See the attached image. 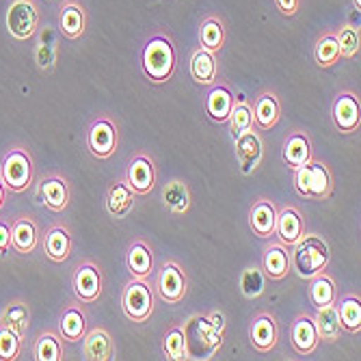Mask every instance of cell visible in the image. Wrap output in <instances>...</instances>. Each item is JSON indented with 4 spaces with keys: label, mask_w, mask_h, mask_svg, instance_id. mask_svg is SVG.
<instances>
[{
    "label": "cell",
    "mask_w": 361,
    "mask_h": 361,
    "mask_svg": "<svg viewBox=\"0 0 361 361\" xmlns=\"http://www.w3.org/2000/svg\"><path fill=\"white\" fill-rule=\"evenodd\" d=\"M331 119L338 133L353 135L361 126V104L359 95L353 91H340L331 106Z\"/></svg>",
    "instance_id": "obj_11"
},
{
    "label": "cell",
    "mask_w": 361,
    "mask_h": 361,
    "mask_svg": "<svg viewBox=\"0 0 361 361\" xmlns=\"http://www.w3.org/2000/svg\"><path fill=\"white\" fill-rule=\"evenodd\" d=\"M22 350H24V340L16 331L0 324V361H16L20 359Z\"/></svg>",
    "instance_id": "obj_43"
},
{
    "label": "cell",
    "mask_w": 361,
    "mask_h": 361,
    "mask_svg": "<svg viewBox=\"0 0 361 361\" xmlns=\"http://www.w3.org/2000/svg\"><path fill=\"white\" fill-rule=\"evenodd\" d=\"M42 243L39 223L30 214H18L11 219V249L20 255L35 253Z\"/></svg>",
    "instance_id": "obj_13"
},
{
    "label": "cell",
    "mask_w": 361,
    "mask_h": 361,
    "mask_svg": "<svg viewBox=\"0 0 361 361\" xmlns=\"http://www.w3.org/2000/svg\"><path fill=\"white\" fill-rule=\"evenodd\" d=\"M156 307V292L147 279L133 277L121 292V310L130 322L143 324L149 320Z\"/></svg>",
    "instance_id": "obj_5"
},
{
    "label": "cell",
    "mask_w": 361,
    "mask_h": 361,
    "mask_svg": "<svg viewBox=\"0 0 361 361\" xmlns=\"http://www.w3.org/2000/svg\"><path fill=\"white\" fill-rule=\"evenodd\" d=\"M283 162L290 169H297L312 160V139L305 130L294 128L283 139Z\"/></svg>",
    "instance_id": "obj_26"
},
{
    "label": "cell",
    "mask_w": 361,
    "mask_h": 361,
    "mask_svg": "<svg viewBox=\"0 0 361 361\" xmlns=\"http://www.w3.org/2000/svg\"><path fill=\"white\" fill-rule=\"evenodd\" d=\"M7 188H5V184H3V180H0V212H3V208H5V202H7Z\"/></svg>",
    "instance_id": "obj_48"
},
{
    "label": "cell",
    "mask_w": 361,
    "mask_h": 361,
    "mask_svg": "<svg viewBox=\"0 0 361 361\" xmlns=\"http://www.w3.org/2000/svg\"><path fill=\"white\" fill-rule=\"evenodd\" d=\"M192 329L190 326H184L186 329V338H195L200 340L202 344V353L204 357L202 359H210L219 353V348L223 346V340H225V334L219 331L216 326L210 322L208 316H195L192 320Z\"/></svg>",
    "instance_id": "obj_25"
},
{
    "label": "cell",
    "mask_w": 361,
    "mask_h": 361,
    "mask_svg": "<svg viewBox=\"0 0 361 361\" xmlns=\"http://www.w3.org/2000/svg\"><path fill=\"white\" fill-rule=\"evenodd\" d=\"M87 30V11L78 0H63L59 9V32L70 42H76Z\"/></svg>",
    "instance_id": "obj_24"
},
{
    "label": "cell",
    "mask_w": 361,
    "mask_h": 361,
    "mask_svg": "<svg viewBox=\"0 0 361 361\" xmlns=\"http://www.w3.org/2000/svg\"><path fill=\"white\" fill-rule=\"evenodd\" d=\"M37 44H35V63L42 72H52L56 68L59 59V39L52 28L37 30Z\"/></svg>",
    "instance_id": "obj_36"
},
{
    "label": "cell",
    "mask_w": 361,
    "mask_h": 361,
    "mask_svg": "<svg viewBox=\"0 0 361 361\" xmlns=\"http://www.w3.org/2000/svg\"><path fill=\"white\" fill-rule=\"evenodd\" d=\"M162 353L171 361H186L190 359L188 350V340H186V329L182 324L169 326V331L162 338Z\"/></svg>",
    "instance_id": "obj_39"
},
{
    "label": "cell",
    "mask_w": 361,
    "mask_h": 361,
    "mask_svg": "<svg viewBox=\"0 0 361 361\" xmlns=\"http://www.w3.org/2000/svg\"><path fill=\"white\" fill-rule=\"evenodd\" d=\"M87 310H85V303H80L78 299L76 301H70L65 303L61 316H59V324H56V331L59 336L63 338V342H70V344H76L82 340L85 331H87Z\"/></svg>",
    "instance_id": "obj_16"
},
{
    "label": "cell",
    "mask_w": 361,
    "mask_h": 361,
    "mask_svg": "<svg viewBox=\"0 0 361 361\" xmlns=\"http://www.w3.org/2000/svg\"><path fill=\"white\" fill-rule=\"evenodd\" d=\"M190 78L202 85V87H210L214 85L216 76H219V61H216V54L206 50V48H197L192 54H190Z\"/></svg>",
    "instance_id": "obj_29"
},
{
    "label": "cell",
    "mask_w": 361,
    "mask_h": 361,
    "mask_svg": "<svg viewBox=\"0 0 361 361\" xmlns=\"http://www.w3.org/2000/svg\"><path fill=\"white\" fill-rule=\"evenodd\" d=\"M253 128L257 133H269L281 119V100L275 91H259L253 97Z\"/></svg>",
    "instance_id": "obj_15"
},
{
    "label": "cell",
    "mask_w": 361,
    "mask_h": 361,
    "mask_svg": "<svg viewBox=\"0 0 361 361\" xmlns=\"http://www.w3.org/2000/svg\"><path fill=\"white\" fill-rule=\"evenodd\" d=\"M240 292L247 299H257L264 292V273L257 267H249L240 275Z\"/></svg>",
    "instance_id": "obj_44"
},
{
    "label": "cell",
    "mask_w": 361,
    "mask_h": 361,
    "mask_svg": "<svg viewBox=\"0 0 361 361\" xmlns=\"http://www.w3.org/2000/svg\"><path fill=\"white\" fill-rule=\"evenodd\" d=\"M85 143L89 154L97 160H109L111 156H115L119 147V128L115 119L109 115L95 117L87 128Z\"/></svg>",
    "instance_id": "obj_6"
},
{
    "label": "cell",
    "mask_w": 361,
    "mask_h": 361,
    "mask_svg": "<svg viewBox=\"0 0 361 361\" xmlns=\"http://www.w3.org/2000/svg\"><path fill=\"white\" fill-rule=\"evenodd\" d=\"M275 7L279 9L281 16L286 18H294L301 9V0H275Z\"/></svg>",
    "instance_id": "obj_46"
},
{
    "label": "cell",
    "mask_w": 361,
    "mask_h": 361,
    "mask_svg": "<svg viewBox=\"0 0 361 361\" xmlns=\"http://www.w3.org/2000/svg\"><path fill=\"white\" fill-rule=\"evenodd\" d=\"M0 180L9 192H26L35 182V160L26 145H11L0 158Z\"/></svg>",
    "instance_id": "obj_3"
},
{
    "label": "cell",
    "mask_w": 361,
    "mask_h": 361,
    "mask_svg": "<svg viewBox=\"0 0 361 361\" xmlns=\"http://www.w3.org/2000/svg\"><path fill=\"white\" fill-rule=\"evenodd\" d=\"M50 3H54V0H50Z\"/></svg>",
    "instance_id": "obj_50"
},
{
    "label": "cell",
    "mask_w": 361,
    "mask_h": 361,
    "mask_svg": "<svg viewBox=\"0 0 361 361\" xmlns=\"http://www.w3.org/2000/svg\"><path fill=\"white\" fill-rule=\"evenodd\" d=\"M336 39H338V46H340V56H342V59H353V56L359 54V48H361V32H359V26L344 24V26L336 32Z\"/></svg>",
    "instance_id": "obj_42"
},
{
    "label": "cell",
    "mask_w": 361,
    "mask_h": 361,
    "mask_svg": "<svg viewBox=\"0 0 361 361\" xmlns=\"http://www.w3.org/2000/svg\"><path fill=\"white\" fill-rule=\"evenodd\" d=\"M82 359L87 361H111L115 359V342L106 326L97 324L82 336Z\"/></svg>",
    "instance_id": "obj_19"
},
{
    "label": "cell",
    "mask_w": 361,
    "mask_h": 361,
    "mask_svg": "<svg viewBox=\"0 0 361 361\" xmlns=\"http://www.w3.org/2000/svg\"><path fill=\"white\" fill-rule=\"evenodd\" d=\"M162 202H165V208L171 214H186L190 210L192 204V197H190V188L188 184H184V180L173 178L165 184L162 188Z\"/></svg>",
    "instance_id": "obj_35"
},
{
    "label": "cell",
    "mask_w": 361,
    "mask_h": 361,
    "mask_svg": "<svg viewBox=\"0 0 361 361\" xmlns=\"http://www.w3.org/2000/svg\"><path fill=\"white\" fill-rule=\"evenodd\" d=\"M340 46H338V39H336V32L334 30H326L322 35L316 39V46H314V61L318 68L322 70H329L334 65L340 61Z\"/></svg>",
    "instance_id": "obj_40"
},
{
    "label": "cell",
    "mask_w": 361,
    "mask_h": 361,
    "mask_svg": "<svg viewBox=\"0 0 361 361\" xmlns=\"http://www.w3.org/2000/svg\"><path fill=\"white\" fill-rule=\"evenodd\" d=\"M200 46L210 52H221L225 46V24L216 16H208L200 24Z\"/></svg>",
    "instance_id": "obj_38"
},
{
    "label": "cell",
    "mask_w": 361,
    "mask_h": 361,
    "mask_svg": "<svg viewBox=\"0 0 361 361\" xmlns=\"http://www.w3.org/2000/svg\"><path fill=\"white\" fill-rule=\"evenodd\" d=\"M0 324L16 331L22 340H26L28 324H30V307L24 299H11L3 312H0Z\"/></svg>",
    "instance_id": "obj_32"
},
{
    "label": "cell",
    "mask_w": 361,
    "mask_h": 361,
    "mask_svg": "<svg viewBox=\"0 0 361 361\" xmlns=\"http://www.w3.org/2000/svg\"><path fill=\"white\" fill-rule=\"evenodd\" d=\"M294 190L310 202H326L334 195V173L320 160H310L305 165L292 169Z\"/></svg>",
    "instance_id": "obj_4"
},
{
    "label": "cell",
    "mask_w": 361,
    "mask_h": 361,
    "mask_svg": "<svg viewBox=\"0 0 361 361\" xmlns=\"http://www.w3.org/2000/svg\"><path fill=\"white\" fill-rule=\"evenodd\" d=\"M39 195H42V204L52 212L68 210V206L72 202V188H70L68 180L59 173H50V176L42 178Z\"/></svg>",
    "instance_id": "obj_21"
},
{
    "label": "cell",
    "mask_w": 361,
    "mask_h": 361,
    "mask_svg": "<svg viewBox=\"0 0 361 361\" xmlns=\"http://www.w3.org/2000/svg\"><path fill=\"white\" fill-rule=\"evenodd\" d=\"M206 316L210 318V322L216 326L219 331H223V334H225V326H227V324H225V316H223V312H221V310H212V312H210V314H206Z\"/></svg>",
    "instance_id": "obj_47"
},
{
    "label": "cell",
    "mask_w": 361,
    "mask_h": 361,
    "mask_svg": "<svg viewBox=\"0 0 361 361\" xmlns=\"http://www.w3.org/2000/svg\"><path fill=\"white\" fill-rule=\"evenodd\" d=\"M305 234V219L297 206L277 208V223H275V238L286 247H292Z\"/></svg>",
    "instance_id": "obj_23"
},
{
    "label": "cell",
    "mask_w": 361,
    "mask_h": 361,
    "mask_svg": "<svg viewBox=\"0 0 361 361\" xmlns=\"http://www.w3.org/2000/svg\"><path fill=\"white\" fill-rule=\"evenodd\" d=\"M234 91L229 89V85L225 82H219L210 89V93L206 95V115L210 121L214 123H227L229 119V113H232V106H234Z\"/></svg>",
    "instance_id": "obj_27"
},
{
    "label": "cell",
    "mask_w": 361,
    "mask_h": 361,
    "mask_svg": "<svg viewBox=\"0 0 361 361\" xmlns=\"http://www.w3.org/2000/svg\"><path fill=\"white\" fill-rule=\"evenodd\" d=\"M102 288H104V279H102L100 267H97L93 259H80L72 275L74 299H78L85 305H93L100 299Z\"/></svg>",
    "instance_id": "obj_9"
},
{
    "label": "cell",
    "mask_w": 361,
    "mask_h": 361,
    "mask_svg": "<svg viewBox=\"0 0 361 361\" xmlns=\"http://www.w3.org/2000/svg\"><path fill=\"white\" fill-rule=\"evenodd\" d=\"M42 245H44V253L50 262L54 264H61L70 257L72 253V247H74V240H72V232L70 227L65 223H54L46 229V234L42 238Z\"/></svg>",
    "instance_id": "obj_22"
},
{
    "label": "cell",
    "mask_w": 361,
    "mask_h": 361,
    "mask_svg": "<svg viewBox=\"0 0 361 361\" xmlns=\"http://www.w3.org/2000/svg\"><path fill=\"white\" fill-rule=\"evenodd\" d=\"M123 178L130 184V188L135 190V195H149L154 190L156 178H158L154 158L145 152H137L135 156H130Z\"/></svg>",
    "instance_id": "obj_10"
},
{
    "label": "cell",
    "mask_w": 361,
    "mask_h": 361,
    "mask_svg": "<svg viewBox=\"0 0 361 361\" xmlns=\"http://www.w3.org/2000/svg\"><path fill=\"white\" fill-rule=\"evenodd\" d=\"M314 324L318 331V340L324 344H336L342 336V324L338 318V307L336 303L331 305H322V307H314Z\"/></svg>",
    "instance_id": "obj_31"
},
{
    "label": "cell",
    "mask_w": 361,
    "mask_h": 361,
    "mask_svg": "<svg viewBox=\"0 0 361 361\" xmlns=\"http://www.w3.org/2000/svg\"><path fill=\"white\" fill-rule=\"evenodd\" d=\"M135 190L130 188L126 178L115 180L106 190V210L115 219H123L130 210L135 208Z\"/></svg>",
    "instance_id": "obj_30"
},
{
    "label": "cell",
    "mask_w": 361,
    "mask_h": 361,
    "mask_svg": "<svg viewBox=\"0 0 361 361\" xmlns=\"http://www.w3.org/2000/svg\"><path fill=\"white\" fill-rule=\"evenodd\" d=\"M307 299L314 307H322V305H331L338 301V286L336 279L326 273L320 271L318 275H314L312 279H307Z\"/></svg>",
    "instance_id": "obj_33"
},
{
    "label": "cell",
    "mask_w": 361,
    "mask_h": 361,
    "mask_svg": "<svg viewBox=\"0 0 361 361\" xmlns=\"http://www.w3.org/2000/svg\"><path fill=\"white\" fill-rule=\"evenodd\" d=\"M336 307H338L342 331H346L350 336H359L361 334V299L357 294H346L342 299L338 297Z\"/></svg>",
    "instance_id": "obj_37"
},
{
    "label": "cell",
    "mask_w": 361,
    "mask_h": 361,
    "mask_svg": "<svg viewBox=\"0 0 361 361\" xmlns=\"http://www.w3.org/2000/svg\"><path fill=\"white\" fill-rule=\"evenodd\" d=\"M11 251V221L0 219V257L9 255Z\"/></svg>",
    "instance_id": "obj_45"
},
{
    "label": "cell",
    "mask_w": 361,
    "mask_h": 361,
    "mask_svg": "<svg viewBox=\"0 0 361 361\" xmlns=\"http://www.w3.org/2000/svg\"><path fill=\"white\" fill-rule=\"evenodd\" d=\"M288 338H290V346L294 348V353H297V355H301V357L312 355L320 344L316 324H314V316L307 314V312H301L297 318L290 322Z\"/></svg>",
    "instance_id": "obj_14"
},
{
    "label": "cell",
    "mask_w": 361,
    "mask_h": 361,
    "mask_svg": "<svg viewBox=\"0 0 361 361\" xmlns=\"http://www.w3.org/2000/svg\"><path fill=\"white\" fill-rule=\"evenodd\" d=\"M249 340L255 353L267 355L279 342V322L271 312H257L249 324Z\"/></svg>",
    "instance_id": "obj_12"
},
{
    "label": "cell",
    "mask_w": 361,
    "mask_h": 361,
    "mask_svg": "<svg viewBox=\"0 0 361 361\" xmlns=\"http://www.w3.org/2000/svg\"><path fill=\"white\" fill-rule=\"evenodd\" d=\"M176 63H178L176 46L169 35L158 32V35H152L145 42L143 54H141V68H143V74L154 85L171 80V76L176 72Z\"/></svg>",
    "instance_id": "obj_1"
},
{
    "label": "cell",
    "mask_w": 361,
    "mask_h": 361,
    "mask_svg": "<svg viewBox=\"0 0 361 361\" xmlns=\"http://www.w3.org/2000/svg\"><path fill=\"white\" fill-rule=\"evenodd\" d=\"M234 149H236L240 171L245 176L257 171V167L262 165V158H264V143H262V137L255 128L247 130V133L234 139Z\"/></svg>",
    "instance_id": "obj_17"
},
{
    "label": "cell",
    "mask_w": 361,
    "mask_h": 361,
    "mask_svg": "<svg viewBox=\"0 0 361 361\" xmlns=\"http://www.w3.org/2000/svg\"><path fill=\"white\" fill-rule=\"evenodd\" d=\"M154 292L167 305H178L184 301L186 292H188V279L178 262H173V259L162 262V267L156 275Z\"/></svg>",
    "instance_id": "obj_8"
},
{
    "label": "cell",
    "mask_w": 361,
    "mask_h": 361,
    "mask_svg": "<svg viewBox=\"0 0 361 361\" xmlns=\"http://www.w3.org/2000/svg\"><path fill=\"white\" fill-rule=\"evenodd\" d=\"M227 123H229V133H232L234 139L253 128L251 104L245 100V97H238V100H234V106H232V113H229Z\"/></svg>",
    "instance_id": "obj_41"
},
{
    "label": "cell",
    "mask_w": 361,
    "mask_h": 361,
    "mask_svg": "<svg viewBox=\"0 0 361 361\" xmlns=\"http://www.w3.org/2000/svg\"><path fill=\"white\" fill-rule=\"evenodd\" d=\"M126 267H128V273L133 277H141V279H149L152 273H154V253H152V247L137 238L128 245V251H126Z\"/></svg>",
    "instance_id": "obj_28"
},
{
    "label": "cell",
    "mask_w": 361,
    "mask_h": 361,
    "mask_svg": "<svg viewBox=\"0 0 361 361\" xmlns=\"http://www.w3.org/2000/svg\"><path fill=\"white\" fill-rule=\"evenodd\" d=\"M30 355L35 361H63L65 359V346L63 338L59 336L56 329L42 331L35 342H32Z\"/></svg>",
    "instance_id": "obj_34"
},
{
    "label": "cell",
    "mask_w": 361,
    "mask_h": 361,
    "mask_svg": "<svg viewBox=\"0 0 361 361\" xmlns=\"http://www.w3.org/2000/svg\"><path fill=\"white\" fill-rule=\"evenodd\" d=\"M42 13L35 0H11L7 9V30L18 42H28L37 35Z\"/></svg>",
    "instance_id": "obj_7"
},
{
    "label": "cell",
    "mask_w": 361,
    "mask_h": 361,
    "mask_svg": "<svg viewBox=\"0 0 361 361\" xmlns=\"http://www.w3.org/2000/svg\"><path fill=\"white\" fill-rule=\"evenodd\" d=\"M275 223H277V206L269 197H257L249 208V227L253 236L262 240H271L275 236Z\"/></svg>",
    "instance_id": "obj_18"
},
{
    "label": "cell",
    "mask_w": 361,
    "mask_h": 361,
    "mask_svg": "<svg viewBox=\"0 0 361 361\" xmlns=\"http://www.w3.org/2000/svg\"><path fill=\"white\" fill-rule=\"evenodd\" d=\"M262 273L271 281H281L290 275V247L279 243L275 236L262 251Z\"/></svg>",
    "instance_id": "obj_20"
},
{
    "label": "cell",
    "mask_w": 361,
    "mask_h": 361,
    "mask_svg": "<svg viewBox=\"0 0 361 361\" xmlns=\"http://www.w3.org/2000/svg\"><path fill=\"white\" fill-rule=\"evenodd\" d=\"M329 259V245L316 234H303L290 247V271H294L301 279H312L314 275L324 271Z\"/></svg>",
    "instance_id": "obj_2"
},
{
    "label": "cell",
    "mask_w": 361,
    "mask_h": 361,
    "mask_svg": "<svg viewBox=\"0 0 361 361\" xmlns=\"http://www.w3.org/2000/svg\"><path fill=\"white\" fill-rule=\"evenodd\" d=\"M353 7H355V11L359 13V11H361V0H353Z\"/></svg>",
    "instance_id": "obj_49"
}]
</instances>
